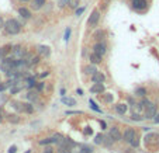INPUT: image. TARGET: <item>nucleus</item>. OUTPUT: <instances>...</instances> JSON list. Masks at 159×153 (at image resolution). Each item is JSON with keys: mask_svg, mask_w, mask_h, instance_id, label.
<instances>
[{"mask_svg": "<svg viewBox=\"0 0 159 153\" xmlns=\"http://www.w3.org/2000/svg\"><path fill=\"white\" fill-rule=\"evenodd\" d=\"M47 4V0H31V10L38 11Z\"/></svg>", "mask_w": 159, "mask_h": 153, "instance_id": "obj_10", "label": "nucleus"}, {"mask_svg": "<svg viewBox=\"0 0 159 153\" xmlns=\"http://www.w3.org/2000/svg\"><path fill=\"white\" fill-rule=\"evenodd\" d=\"M129 143H131V146H134V147H138V146H139V141H138V138L135 136V138L132 139V141L129 142Z\"/></svg>", "mask_w": 159, "mask_h": 153, "instance_id": "obj_32", "label": "nucleus"}, {"mask_svg": "<svg viewBox=\"0 0 159 153\" xmlns=\"http://www.w3.org/2000/svg\"><path fill=\"white\" fill-rule=\"evenodd\" d=\"M132 120H134V121H142L144 118L139 117V114H135V112H134V114H132Z\"/></svg>", "mask_w": 159, "mask_h": 153, "instance_id": "obj_37", "label": "nucleus"}, {"mask_svg": "<svg viewBox=\"0 0 159 153\" xmlns=\"http://www.w3.org/2000/svg\"><path fill=\"white\" fill-rule=\"evenodd\" d=\"M3 121V112H2V110H0V122Z\"/></svg>", "mask_w": 159, "mask_h": 153, "instance_id": "obj_48", "label": "nucleus"}, {"mask_svg": "<svg viewBox=\"0 0 159 153\" xmlns=\"http://www.w3.org/2000/svg\"><path fill=\"white\" fill-rule=\"evenodd\" d=\"M7 121L10 124H18L20 122V117L17 114H10V115H7Z\"/></svg>", "mask_w": 159, "mask_h": 153, "instance_id": "obj_22", "label": "nucleus"}, {"mask_svg": "<svg viewBox=\"0 0 159 153\" xmlns=\"http://www.w3.org/2000/svg\"><path fill=\"white\" fill-rule=\"evenodd\" d=\"M83 132H84V135H92V133H93V131H92L90 128H84Z\"/></svg>", "mask_w": 159, "mask_h": 153, "instance_id": "obj_42", "label": "nucleus"}, {"mask_svg": "<svg viewBox=\"0 0 159 153\" xmlns=\"http://www.w3.org/2000/svg\"><path fill=\"white\" fill-rule=\"evenodd\" d=\"M155 122L159 124V114H158V117H155Z\"/></svg>", "mask_w": 159, "mask_h": 153, "instance_id": "obj_49", "label": "nucleus"}, {"mask_svg": "<svg viewBox=\"0 0 159 153\" xmlns=\"http://www.w3.org/2000/svg\"><path fill=\"white\" fill-rule=\"evenodd\" d=\"M93 52L99 54L100 56H104L106 52H107V46H106L104 42L99 41V42H96V44H94V46H93Z\"/></svg>", "mask_w": 159, "mask_h": 153, "instance_id": "obj_6", "label": "nucleus"}, {"mask_svg": "<svg viewBox=\"0 0 159 153\" xmlns=\"http://www.w3.org/2000/svg\"><path fill=\"white\" fill-rule=\"evenodd\" d=\"M37 51H38L39 56H42V58H48L49 55H51V51H49V48H48V46H45V45H39Z\"/></svg>", "mask_w": 159, "mask_h": 153, "instance_id": "obj_14", "label": "nucleus"}, {"mask_svg": "<svg viewBox=\"0 0 159 153\" xmlns=\"http://www.w3.org/2000/svg\"><path fill=\"white\" fill-rule=\"evenodd\" d=\"M45 90H47V93L51 94L52 93V84L51 83H45V87H44Z\"/></svg>", "mask_w": 159, "mask_h": 153, "instance_id": "obj_33", "label": "nucleus"}, {"mask_svg": "<svg viewBox=\"0 0 159 153\" xmlns=\"http://www.w3.org/2000/svg\"><path fill=\"white\" fill-rule=\"evenodd\" d=\"M80 153H93V149H92V147L84 146V147H82V152Z\"/></svg>", "mask_w": 159, "mask_h": 153, "instance_id": "obj_36", "label": "nucleus"}, {"mask_svg": "<svg viewBox=\"0 0 159 153\" xmlns=\"http://www.w3.org/2000/svg\"><path fill=\"white\" fill-rule=\"evenodd\" d=\"M148 7V2L147 0H132V9L137 11H144Z\"/></svg>", "mask_w": 159, "mask_h": 153, "instance_id": "obj_5", "label": "nucleus"}, {"mask_svg": "<svg viewBox=\"0 0 159 153\" xmlns=\"http://www.w3.org/2000/svg\"><path fill=\"white\" fill-rule=\"evenodd\" d=\"M104 100H106V103H113V94L106 93L104 94Z\"/></svg>", "mask_w": 159, "mask_h": 153, "instance_id": "obj_31", "label": "nucleus"}, {"mask_svg": "<svg viewBox=\"0 0 159 153\" xmlns=\"http://www.w3.org/2000/svg\"><path fill=\"white\" fill-rule=\"evenodd\" d=\"M52 141H54V143H58V145H61L63 141H65V138H63L61 133H55L54 136H52Z\"/></svg>", "mask_w": 159, "mask_h": 153, "instance_id": "obj_24", "label": "nucleus"}, {"mask_svg": "<svg viewBox=\"0 0 159 153\" xmlns=\"http://www.w3.org/2000/svg\"><path fill=\"white\" fill-rule=\"evenodd\" d=\"M76 93H78V94H79V96H82V94H83V91H82V90H80V89H78V90H76Z\"/></svg>", "mask_w": 159, "mask_h": 153, "instance_id": "obj_47", "label": "nucleus"}, {"mask_svg": "<svg viewBox=\"0 0 159 153\" xmlns=\"http://www.w3.org/2000/svg\"><path fill=\"white\" fill-rule=\"evenodd\" d=\"M18 2H21V3H27V2H31V0H18Z\"/></svg>", "mask_w": 159, "mask_h": 153, "instance_id": "obj_50", "label": "nucleus"}, {"mask_svg": "<svg viewBox=\"0 0 159 153\" xmlns=\"http://www.w3.org/2000/svg\"><path fill=\"white\" fill-rule=\"evenodd\" d=\"M145 145L148 146H155V145H159V135L158 133H149L145 138Z\"/></svg>", "mask_w": 159, "mask_h": 153, "instance_id": "obj_7", "label": "nucleus"}, {"mask_svg": "<svg viewBox=\"0 0 159 153\" xmlns=\"http://www.w3.org/2000/svg\"><path fill=\"white\" fill-rule=\"evenodd\" d=\"M110 138L113 139L114 142H117V141H121V132H120V129L117 128V126H113V128L110 129Z\"/></svg>", "mask_w": 159, "mask_h": 153, "instance_id": "obj_11", "label": "nucleus"}, {"mask_svg": "<svg viewBox=\"0 0 159 153\" xmlns=\"http://www.w3.org/2000/svg\"><path fill=\"white\" fill-rule=\"evenodd\" d=\"M10 49H11V45H6V46H2L0 48V59L3 60L4 58H6V55L10 52Z\"/></svg>", "mask_w": 159, "mask_h": 153, "instance_id": "obj_18", "label": "nucleus"}, {"mask_svg": "<svg viewBox=\"0 0 159 153\" xmlns=\"http://www.w3.org/2000/svg\"><path fill=\"white\" fill-rule=\"evenodd\" d=\"M111 2H113V0H102V2H100V10H102V11H106V10L108 9Z\"/></svg>", "mask_w": 159, "mask_h": 153, "instance_id": "obj_23", "label": "nucleus"}, {"mask_svg": "<svg viewBox=\"0 0 159 153\" xmlns=\"http://www.w3.org/2000/svg\"><path fill=\"white\" fill-rule=\"evenodd\" d=\"M16 150H17V147H16V146H11V147L9 149V153H16Z\"/></svg>", "mask_w": 159, "mask_h": 153, "instance_id": "obj_45", "label": "nucleus"}, {"mask_svg": "<svg viewBox=\"0 0 159 153\" xmlns=\"http://www.w3.org/2000/svg\"><path fill=\"white\" fill-rule=\"evenodd\" d=\"M137 94H138L139 97H144L145 94H147V90H145V89H142V87H139V89H137Z\"/></svg>", "mask_w": 159, "mask_h": 153, "instance_id": "obj_30", "label": "nucleus"}, {"mask_svg": "<svg viewBox=\"0 0 159 153\" xmlns=\"http://www.w3.org/2000/svg\"><path fill=\"white\" fill-rule=\"evenodd\" d=\"M4 33L7 35H17L21 33V24L16 18H10L4 23Z\"/></svg>", "mask_w": 159, "mask_h": 153, "instance_id": "obj_1", "label": "nucleus"}, {"mask_svg": "<svg viewBox=\"0 0 159 153\" xmlns=\"http://www.w3.org/2000/svg\"><path fill=\"white\" fill-rule=\"evenodd\" d=\"M72 147L66 141H63L62 143L59 145V149H58V153H72Z\"/></svg>", "mask_w": 159, "mask_h": 153, "instance_id": "obj_12", "label": "nucleus"}, {"mask_svg": "<svg viewBox=\"0 0 159 153\" xmlns=\"http://www.w3.org/2000/svg\"><path fill=\"white\" fill-rule=\"evenodd\" d=\"M28 52L25 51L24 48H21V46H14L13 48V55H14V58H17V59H23V58L27 56Z\"/></svg>", "mask_w": 159, "mask_h": 153, "instance_id": "obj_8", "label": "nucleus"}, {"mask_svg": "<svg viewBox=\"0 0 159 153\" xmlns=\"http://www.w3.org/2000/svg\"><path fill=\"white\" fill-rule=\"evenodd\" d=\"M83 11H84V7H80V9H79V7H78V9H76V13H75V14L79 17V15H80Z\"/></svg>", "mask_w": 159, "mask_h": 153, "instance_id": "obj_39", "label": "nucleus"}, {"mask_svg": "<svg viewBox=\"0 0 159 153\" xmlns=\"http://www.w3.org/2000/svg\"><path fill=\"white\" fill-rule=\"evenodd\" d=\"M102 58L103 56H100L96 52H92V54L89 55V60H90V63H93V65H97V63L102 62Z\"/></svg>", "mask_w": 159, "mask_h": 153, "instance_id": "obj_16", "label": "nucleus"}, {"mask_svg": "<svg viewBox=\"0 0 159 153\" xmlns=\"http://www.w3.org/2000/svg\"><path fill=\"white\" fill-rule=\"evenodd\" d=\"M66 6H68V0H58V7L59 9H63Z\"/></svg>", "mask_w": 159, "mask_h": 153, "instance_id": "obj_28", "label": "nucleus"}, {"mask_svg": "<svg viewBox=\"0 0 159 153\" xmlns=\"http://www.w3.org/2000/svg\"><path fill=\"white\" fill-rule=\"evenodd\" d=\"M89 104L92 105V108H93L94 111H100V108H97V107H96V104H94V101H92V100H90V101H89Z\"/></svg>", "mask_w": 159, "mask_h": 153, "instance_id": "obj_40", "label": "nucleus"}, {"mask_svg": "<svg viewBox=\"0 0 159 153\" xmlns=\"http://www.w3.org/2000/svg\"><path fill=\"white\" fill-rule=\"evenodd\" d=\"M116 111H117L120 115H124L127 112V104H123V103H121V104H117L116 105Z\"/></svg>", "mask_w": 159, "mask_h": 153, "instance_id": "obj_20", "label": "nucleus"}, {"mask_svg": "<svg viewBox=\"0 0 159 153\" xmlns=\"http://www.w3.org/2000/svg\"><path fill=\"white\" fill-rule=\"evenodd\" d=\"M48 143H54V141H52V138L44 139V141H39V145H48Z\"/></svg>", "mask_w": 159, "mask_h": 153, "instance_id": "obj_34", "label": "nucleus"}, {"mask_svg": "<svg viewBox=\"0 0 159 153\" xmlns=\"http://www.w3.org/2000/svg\"><path fill=\"white\" fill-rule=\"evenodd\" d=\"M42 153H54V149H52L51 146H47V147L44 149V152H42Z\"/></svg>", "mask_w": 159, "mask_h": 153, "instance_id": "obj_38", "label": "nucleus"}, {"mask_svg": "<svg viewBox=\"0 0 159 153\" xmlns=\"http://www.w3.org/2000/svg\"><path fill=\"white\" fill-rule=\"evenodd\" d=\"M70 33H72V30H70V27H68L65 30V41H69L70 38Z\"/></svg>", "mask_w": 159, "mask_h": 153, "instance_id": "obj_29", "label": "nucleus"}, {"mask_svg": "<svg viewBox=\"0 0 159 153\" xmlns=\"http://www.w3.org/2000/svg\"><path fill=\"white\" fill-rule=\"evenodd\" d=\"M27 100L31 103L38 101V91H30V93L27 94Z\"/></svg>", "mask_w": 159, "mask_h": 153, "instance_id": "obj_19", "label": "nucleus"}, {"mask_svg": "<svg viewBox=\"0 0 159 153\" xmlns=\"http://www.w3.org/2000/svg\"><path fill=\"white\" fill-rule=\"evenodd\" d=\"M104 79H106V76L103 75L102 72H99V70H97L94 75H92V81H93V83H103Z\"/></svg>", "mask_w": 159, "mask_h": 153, "instance_id": "obj_15", "label": "nucleus"}, {"mask_svg": "<svg viewBox=\"0 0 159 153\" xmlns=\"http://www.w3.org/2000/svg\"><path fill=\"white\" fill-rule=\"evenodd\" d=\"M62 101L65 103V104H69V105H76V101L73 98H66V97H63Z\"/></svg>", "mask_w": 159, "mask_h": 153, "instance_id": "obj_26", "label": "nucleus"}, {"mask_svg": "<svg viewBox=\"0 0 159 153\" xmlns=\"http://www.w3.org/2000/svg\"><path fill=\"white\" fill-rule=\"evenodd\" d=\"M68 4H69L70 9H78L79 4H80V0H68Z\"/></svg>", "mask_w": 159, "mask_h": 153, "instance_id": "obj_25", "label": "nucleus"}, {"mask_svg": "<svg viewBox=\"0 0 159 153\" xmlns=\"http://www.w3.org/2000/svg\"><path fill=\"white\" fill-rule=\"evenodd\" d=\"M4 23H6V21L0 17V30H2V28H4Z\"/></svg>", "mask_w": 159, "mask_h": 153, "instance_id": "obj_44", "label": "nucleus"}, {"mask_svg": "<svg viewBox=\"0 0 159 153\" xmlns=\"http://www.w3.org/2000/svg\"><path fill=\"white\" fill-rule=\"evenodd\" d=\"M49 75V72H45V73H41V75H39V77H45V76H48Z\"/></svg>", "mask_w": 159, "mask_h": 153, "instance_id": "obj_46", "label": "nucleus"}, {"mask_svg": "<svg viewBox=\"0 0 159 153\" xmlns=\"http://www.w3.org/2000/svg\"><path fill=\"white\" fill-rule=\"evenodd\" d=\"M13 107L20 112H24V114H33L34 112V105L31 103H18L14 101L13 103Z\"/></svg>", "mask_w": 159, "mask_h": 153, "instance_id": "obj_2", "label": "nucleus"}, {"mask_svg": "<svg viewBox=\"0 0 159 153\" xmlns=\"http://www.w3.org/2000/svg\"><path fill=\"white\" fill-rule=\"evenodd\" d=\"M156 117V105L153 103H148L145 105V118L147 120H151V118Z\"/></svg>", "mask_w": 159, "mask_h": 153, "instance_id": "obj_4", "label": "nucleus"}, {"mask_svg": "<svg viewBox=\"0 0 159 153\" xmlns=\"http://www.w3.org/2000/svg\"><path fill=\"white\" fill-rule=\"evenodd\" d=\"M21 90V87H11V94H16V93H18V91Z\"/></svg>", "mask_w": 159, "mask_h": 153, "instance_id": "obj_41", "label": "nucleus"}, {"mask_svg": "<svg viewBox=\"0 0 159 153\" xmlns=\"http://www.w3.org/2000/svg\"><path fill=\"white\" fill-rule=\"evenodd\" d=\"M7 87H9V84H7V83L6 84H0V91H4Z\"/></svg>", "mask_w": 159, "mask_h": 153, "instance_id": "obj_43", "label": "nucleus"}, {"mask_svg": "<svg viewBox=\"0 0 159 153\" xmlns=\"http://www.w3.org/2000/svg\"><path fill=\"white\" fill-rule=\"evenodd\" d=\"M104 141H106V138L103 135H97L96 139H94V142H96L97 145H99V143H104Z\"/></svg>", "mask_w": 159, "mask_h": 153, "instance_id": "obj_27", "label": "nucleus"}, {"mask_svg": "<svg viewBox=\"0 0 159 153\" xmlns=\"http://www.w3.org/2000/svg\"><path fill=\"white\" fill-rule=\"evenodd\" d=\"M135 136H137V132H135V129L128 128L125 132H124V141H125V142H131L132 139L135 138Z\"/></svg>", "mask_w": 159, "mask_h": 153, "instance_id": "obj_13", "label": "nucleus"}, {"mask_svg": "<svg viewBox=\"0 0 159 153\" xmlns=\"http://www.w3.org/2000/svg\"><path fill=\"white\" fill-rule=\"evenodd\" d=\"M94 38H96V39H103V38H104V31H99V33H96Z\"/></svg>", "mask_w": 159, "mask_h": 153, "instance_id": "obj_35", "label": "nucleus"}, {"mask_svg": "<svg viewBox=\"0 0 159 153\" xmlns=\"http://www.w3.org/2000/svg\"><path fill=\"white\" fill-rule=\"evenodd\" d=\"M18 15H20L21 18H24V20H30L31 17H33V13H31L30 9H27V7H18Z\"/></svg>", "mask_w": 159, "mask_h": 153, "instance_id": "obj_9", "label": "nucleus"}, {"mask_svg": "<svg viewBox=\"0 0 159 153\" xmlns=\"http://www.w3.org/2000/svg\"><path fill=\"white\" fill-rule=\"evenodd\" d=\"M83 72L86 73V75H94V73L97 72V69H96V68H94V65H93V63H92V65H89V66H86V68H84V69H83Z\"/></svg>", "mask_w": 159, "mask_h": 153, "instance_id": "obj_21", "label": "nucleus"}, {"mask_svg": "<svg viewBox=\"0 0 159 153\" xmlns=\"http://www.w3.org/2000/svg\"><path fill=\"white\" fill-rule=\"evenodd\" d=\"M100 10H97V9H94L93 11L90 13V15H89V18H87V24H89V27L90 28H94V27H97V24H99V21H100Z\"/></svg>", "mask_w": 159, "mask_h": 153, "instance_id": "obj_3", "label": "nucleus"}, {"mask_svg": "<svg viewBox=\"0 0 159 153\" xmlns=\"http://www.w3.org/2000/svg\"><path fill=\"white\" fill-rule=\"evenodd\" d=\"M90 91L92 93H103L104 91V86H103V83H94L93 86L90 87Z\"/></svg>", "mask_w": 159, "mask_h": 153, "instance_id": "obj_17", "label": "nucleus"}]
</instances>
